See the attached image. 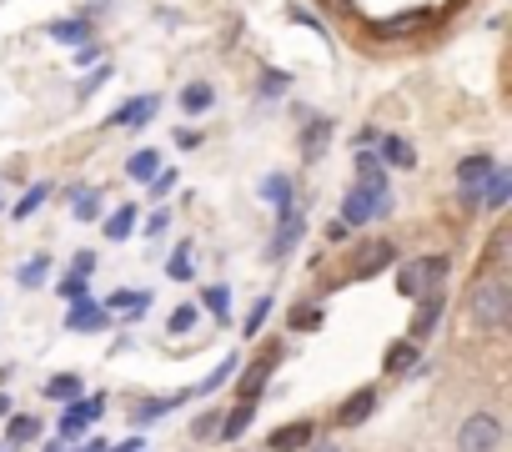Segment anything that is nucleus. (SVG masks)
<instances>
[{"label":"nucleus","instance_id":"obj_53","mask_svg":"<svg viewBox=\"0 0 512 452\" xmlns=\"http://www.w3.org/2000/svg\"><path fill=\"white\" fill-rule=\"evenodd\" d=\"M0 452H16V447H11V442H0Z\"/></svg>","mask_w":512,"mask_h":452},{"label":"nucleus","instance_id":"obj_26","mask_svg":"<svg viewBox=\"0 0 512 452\" xmlns=\"http://www.w3.org/2000/svg\"><path fill=\"white\" fill-rule=\"evenodd\" d=\"M81 387H86V382H81L76 372H56V377H51L41 392H46L51 402H81Z\"/></svg>","mask_w":512,"mask_h":452},{"label":"nucleus","instance_id":"obj_51","mask_svg":"<svg viewBox=\"0 0 512 452\" xmlns=\"http://www.w3.org/2000/svg\"><path fill=\"white\" fill-rule=\"evenodd\" d=\"M76 452H106V442H81Z\"/></svg>","mask_w":512,"mask_h":452},{"label":"nucleus","instance_id":"obj_50","mask_svg":"<svg viewBox=\"0 0 512 452\" xmlns=\"http://www.w3.org/2000/svg\"><path fill=\"white\" fill-rule=\"evenodd\" d=\"M106 452H146V447H141V437H131V442H111Z\"/></svg>","mask_w":512,"mask_h":452},{"label":"nucleus","instance_id":"obj_16","mask_svg":"<svg viewBox=\"0 0 512 452\" xmlns=\"http://www.w3.org/2000/svg\"><path fill=\"white\" fill-rule=\"evenodd\" d=\"M251 417H256V402H236V407L221 417V427H216V437H211V442H236V437L251 427Z\"/></svg>","mask_w":512,"mask_h":452},{"label":"nucleus","instance_id":"obj_52","mask_svg":"<svg viewBox=\"0 0 512 452\" xmlns=\"http://www.w3.org/2000/svg\"><path fill=\"white\" fill-rule=\"evenodd\" d=\"M6 412H11V397H6V392H0V417H6Z\"/></svg>","mask_w":512,"mask_h":452},{"label":"nucleus","instance_id":"obj_9","mask_svg":"<svg viewBox=\"0 0 512 452\" xmlns=\"http://www.w3.org/2000/svg\"><path fill=\"white\" fill-rule=\"evenodd\" d=\"M106 327H111V312L101 302L81 297V302L66 307V332H106Z\"/></svg>","mask_w":512,"mask_h":452},{"label":"nucleus","instance_id":"obj_6","mask_svg":"<svg viewBox=\"0 0 512 452\" xmlns=\"http://www.w3.org/2000/svg\"><path fill=\"white\" fill-rule=\"evenodd\" d=\"M392 262H397V247H392L387 237H372V242H362V247H357V257H352V277H357V282L382 277Z\"/></svg>","mask_w":512,"mask_h":452},{"label":"nucleus","instance_id":"obj_45","mask_svg":"<svg viewBox=\"0 0 512 452\" xmlns=\"http://www.w3.org/2000/svg\"><path fill=\"white\" fill-rule=\"evenodd\" d=\"M171 191H176V171H166V166H161V171L151 176V196H171Z\"/></svg>","mask_w":512,"mask_h":452},{"label":"nucleus","instance_id":"obj_40","mask_svg":"<svg viewBox=\"0 0 512 452\" xmlns=\"http://www.w3.org/2000/svg\"><path fill=\"white\" fill-rule=\"evenodd\" d=\"M507 242H512V237H507V226H497V232H492V242H487V257H482V267H497V262L507 257Z\"/></svg>","mask_w":512,"mask_h":452},{"label":"nucleus","instance_id":"obj_38","mask_svg":"<svg viewBox=\"0 0 512 452\" xmlns=\"http://www.w3.org/2000/svg\"><path fill=\"white\" fill-rule=\"evenodd\" d=\"M196 317H201V312H196V307L186 302V307H176V312L166 317V332H171V337H186V332L196 327Z\"/></svg>","mask_w":512,"mask_h":452},{"label":"nucleus","instance_id":"obj_34","mask_svg":"<svg viewBox=\"0 0 512 452\" xmlns=\"http://www.w3.org/2000/svg\"><path fill=\"white\" fill-rule=\"evenodd\" d=\"M191 257H196L191 242H181V247L171 252V262H166V277H171V282H186V277H191Z\"/></svg>","mask_w":512,"mask_h":452},{"label":"nucleus","instance_id":"obj_14","mask_svg":"<svg viewBox=\"0 0 512 452\" xmlns=\"http://www.w3.org/2000/svg\"><path fill=\"white\" fill-rule=\"evenodd\" d=\"M377 156H382V171L387 166H397V171H412L417 166V151L402 136H377Z\"/></svg>","mask_w":512,"mask_h":452},{"label":"nucleus","instance_id":"obj_44","mask_svg":"<svg viewBox=\"0 0 512 452\" xmlns=\"http://www.w3.org/2000/svg\"><path fill=\"white\" fill-rule=\"evenodd\" d=\"M287 86H292V76H282V71L272 76V71H267V76H262V86H256V91H262V96H282Z\"/></svg>","mask_w":512,"mask_h":452},{"label":"nucleus","instance_id":"obj_11","mask_svg":"<svg viewBox=\"0 0 512 452\" xmlns=\"http://www.w3.org/2000/svg\"><path fill=\"white\" fill-rule=\"evenodd\" d=\"M312 442H317V422H287V427H277V432L267 437L272 452H302V447H312Z\"/></svg>","mask_w":512,"mask_h":452},{"label":"nucleus","instance_id":"obj_28","mask_svg":"<svg viewBox=\"0 0 512 452\" xmlns=\"http://www.w3.org/2000/svg\"><path fill=\"white\" fill-rule=\"evenodd\" d=\"M46 36L61 41V46H76V51H81V46L91 41V26H86V21H56V26H46Z\"/></svg>","mask_w":512,"mask_h":452},{"label":"nucleus","instance_id":"obj_2","mask_svg":"<svg viewBox=\"0 0 512 452\" xmlns=\"http://www.w3.org/2000/svg\"><path fill=\"white\" fill-rule=\"evenodd\" d=\"M357 191H367L372 196V216H387L392 211V176L382 171V161L372 156V151H357Z\"/></svg>","mask_w":512,"mask_h":452},{"label":"nucleus","instance_id":"obj_43","mask_svg":"<svg viewBox=\"0 0 512 452\" xmlns=\"http://www.w3.org/2000/svg\"><path fill=\"white\" fill-rule=\"evenodd\" d=\"M61 297H66V302H81V297H86V277L66 272V277H61Z\"/></svg>","mask_w":512,"mask_h":452},{"label":"nucleus","instance_id":"obj_23","mask_svg":"<svg viewBox=\"0 0 512 452\" xmlns=\"http://www.w3.org/2000/svg\"><path fill=\"white\" fill-rule=\"evenodd\" d=\"M201 307H206L221 327H231V287H226V282H211V287L201 292Z\"/></svg>","mask_w":512,"mask_h":452},{"label":"nucleus","instance_id":"obj_18","mask_svg":"<svg viewBox=\"0 0 512 452\" xmlns=\"http://www.w3.org/2000/svg\"><path fill=\"white\" fill-rule=\"evenodd\" d=\"M101 307H106V312H116V317H126V322H136V317L151 307V292H111Z\"/></svg>","mask_w":512,"mask_h":452},{"label":"nucleus","instance_id":"obj_47","mask_svg":"<svg viewBox=\"0 0 512 452\" xmlns=\"http://www.w3.org/2000/svg\"><path fill=\"white\" fill-rule=\"evenodd\" d=\"M96 56H101V46H96V41H86V46L71 56V66H76V71H81V66H96Z\"/></svg>","mask_w":512,"mask_h":452},{"label":"nucleus","instance_id":"obj_35","mask_svg":"<svg viewBox=\"0 0 512 452\" xmlns=\"http://www.w3.org/2000/svg\"><path fill=\"white\" fill-rule=\"evenodd\" d=\"M36 437H41V422H36V417H26V412H21V417H11V437H6L11 447H21V442H36Z\"/></svg>","mask_w":512,"mask_h":452},{"label":"nucleus","instance_id":"obj_39","mask_svg":"<svg viewBox=\"0 0 512 452\" xmlns=\"http://www.w3.org/2000/svg\"><path fill=\"white\" fill-rule=\"evenodd\" d=\"M267 317H272V297H256L251 302V312H246V337H256L267 327Z\"/></svg>","mask_w":512,"mask_h":452},{"label":"nucleus","instance_id":"obj_20","mask_svg":"<svg viewBox=\"0 0 512 452\" xmlns=\"http://www.w3.org/2000/svg\"><path fill=\"white\" fill-rule=\"evenodd\" d=\"M367 216H372V196L352 186V191L342 196V216H337V221H342V226H347V232H352V226H362Z\"/></svg>","mask_w":512,"mask_h":452},{"label":"nucleus","instance_id":"obj_17","mask_svg":"<svg viewBox=\"0 0 512 452\" xmlns=\"http://www.w3.org/2000/svg\"><path fill=\"white\" fill-rule=\"evenodd\" d=\"M507 196H512V171H507V166H492V176L482 181V206L502 211V206H507Z\"/></svg>","mask_w":512,"mask_h":452},{"label":"nucleus","instance_id":"obj_30","mask_svg":"<svg viewBox=\"0 0 512 452\" xmlns=\"http://www.w3.org/2000/svg\"><path fill=\"white\" fill-rule=\"evenodd\" d=\"M417 267H422V287H427V292H442V282H447V272H452V257H422Z\"/></svg>","mask_w":512,"mask_h":452},{"label":"nucleus","instance_id":"obj_4","mask_svg":"<svg viewBox=\"0 0 512 452\" xmlns=\"http://www.w3.org/2000/svg\"><path fill=\"white\" fill-rule=\"evenodd\" d=\"M101 412H106V397L66 402V412H61V422H56V442H61V447H66V442H81V437H86V427H91Z\"/></svg>","mask_w":512,"mask_h":452},{"label":"nucleus","instance_id":"obj_10","mask_svg":"<svg viewBox=\"0 0 512 452\" xmlns=\"http://www.w3.org/2000/svg\"><path fill=\"white\" fill-rule=\"evenodd\" d=\"M156 111H161V96H131L126 106H116L106 116V126H146Z\"/></svg>","mask_w":512,"mask_h":452},{"label":"nucleus","instance_id":"obj_33","mask_svg":"<svg viewBox=\"0 0 512 452\" xmlns=\"http://www.w3.org/2000/svg\"><path fill=\"white\" fill-rule=\"evenodd\" d=\"M71 216H76V221H96V216H101V191H96V186H91V191H76Z\"/></svg>","mask_w":512,"mask_h":452},{"label":"nucleus","instance_id":"obj_19","mask_svg":"<svg viewBox=\"0 0 512 452\" xmlns=\"http://www.w3.org/2000/svg\"><path fill=\"white\" fill-rule=\"evenodd\" d=\"M236 367H241V362H236V352H231V357H221V362H216V367H211V372H206L201 382H191V387H186L181 397H211V392H216V387H221V382H226V377H231Z\"/></svg>","mask_w":512,"mask_h":452},{"label":"nucleus","instance_id":"obj_12","mask_svg":"<svg viewBox=\"0 0 512 452\" xmlns=\"http://www.w3.org/2000/svg\"><path fill=\"white\" fill-rule=\"evenodd\" d=\"M442 307H447V297H442V292H427V297L417 302V312H412V342H422V337H432V332H437Z\"/></svg>","mask_w":512,"mask_h":452},{"label":"nucleus","instance_id":"obj_42","mask_svg":"<svg viewBox=\"0 0 512 452\" xmlns=\"http://www.w3.org/2000/svg\"><path fill=\"white\" fill-rule=\"evenodd\" d=\"M106 81H111V66H101V71H96V76H86V81H81V91H76V96H81V101H91V96H96V91H101V86H106Z\"/></svg>","mask_w":512,"mask_h":452},{"label":"nucleus","instance_id":"obj_32","mask_svg":"<svg viewBox=\"0 0 512 452\" xmlns=\"http://www.w3.org/2000/svg\"><path fill=\"white\" fill-rule=\"evenodd\" d=\"M161 171V156L156 151H136L131 161H126V176H136V181H151Z\"/></svg>","mask_w":512,"mask_h":452},{"label":"nucleus","instance_id":"obj_13","mask_svg":"<svg viewBox=\"0 0 512 452\" xmlns=\"http://www.w3.org/2000/svg\"><path fill=\"white\" fill-rule=\"evenodd\" d=\"M256 196H262V201H267L272 211H287V206H297V201H292L297 191H292V176H287V171H272V176H262V186H256Z\"/></svg>","mask_w":512,"mask_h":452},{"label":"nucleus","instance_id":"obj_49","mask_svg":"<svg viewBox=\"0 0 512 452\" xmlns=\"http://www.w3.org/2000/svg\"><path fill=\"white\" fill-rule=\"evenodd\" d=\"M176 146H181V151H196V146H201V131H176Z\"/></svg>","mask_w":512,"mask_h":452},{"label":"nucleus","instance_id":"obj_29","mask_svg":"<svg viewBox=\"0 0 512 452\" xmlns=\"http://www.w3.org/2000/svg\"><path fill=\"white\" fill-rule=\"evenodd\" d=\"M16 282H21L26 292L46 287V282H51V257H31V262H21V267H16Z\"/></svg>","mask_w":512,"mask_h":452},{"label":"nucleus","instance_id":"obj_5","mask_svg":"<svg viewBox=\"0 0 512 452\" xmlns=\"http://www.w3.org/2000/svg\"><path fill=\"white\" fill-rule=\"evenodd\" d=\"M492 176V151H472L457 161V186H462V206H482V181Z\"/></svg>","mask_w":512,"mask_h":452},{"label":"nucleus","instance_id":"obj_3","mask_svg":"<svg viewBox=\"0 0 512 452\" xmlns=\"http://www.w3.org/2000/svg\"><path fill=\"white\" fill-rule=\"evenodd\" d=\"M497 442H502V417H492V412L462 417V427H457V452H497Z\"/></svg>","mask_w":512,"mask_h":452},{"label":"nucleus","instance_id":"obj_7","mask_svg":"<svg viewBox=\"0 0 512 452\" xmlns=\"http://www.w3.org/2000/svg\"><path fill=\"white\" fill-rule=\"evenodd\" d=\"M302 232H307V216L297 211V206H287V211H277V237H272V247H267V257L277 262V257H287L297 242H302Z\"/></svg>","mask_w":512,"mask_h":452},{"label":"nucleus","instance_id":"obj_22","mask_svg":"<svg viewBox=\"0 0 512 452\" xmlns=\"http://www.w3.org/2000/svg\"><path fill=\"white\" fill-rule=\"evenodd\" d=\"M327 141H332V121H327V116L307 121V131H302V156H307V161H317V156L327 151Z\"/></svg>","mask_w":512,"mask_h":452},{"label":"nucleus","instance_id":"obj_27","mask_svg":"<svg viewBox=\"0 0 512 452\" xmlns=\"http://www.w3.org/2000/svg\"><path fill=\"white\" fill-rule=\"evenodd\" d=\"M101 232L111 237V242H126L131 232H136V206L126 201V206H116L111 216H106V226H101Z\"/></svg>","mask_w":512,"mask_h":452},{"label":"nucleus","instance_id":"obj_25","mask_svg":"<svg viewBox=\"0 0 512 452\" xmlns=\"http://www.w3.org/2000/svg\"><path fill=\"white\" fill-rule=\"evenodd\" d=\"M186 397H146V402H136L131 407V427H146V422H156V417H166L171 407H181Z\"/></svg>","mask_w":512,"mask_h":452},{"label":"nucleus","instance_id":"obj_24","mask_svg":"<svg viewBox=\"0 0 512 452\" xmlns=\"http://www.w3.org/2000/svg\"><path fill=\"white\" fill-rule=\"evenodd\" d=\"M382 362H387V372H412V367L422 362V347H417L412 337H402V342H392V347H387V357H382Z\"/></svg>","mask_w":512,"mask_h":452},{"label":"nucleus","instance_id":"obj_48","mask_svg":"<svg viewBox=\"0 0 512 452\" xmlns=\"http://www.w3.org/2000/svg\"><path fill=\"white\" fill-rule=\"evenodd\" d=\"M71 272L91 282V272H96V252H76V262H71Z\"/></svg>","mask_w":512,"mask_h":452},{"label":"nucleus","instance_id":"obj_8","mask_svg":"<svg viewBox=\"0 0 512 452\" xmlns=\"http://www.w3.org/2000/svg\"><path fill=\"white\" fill-rule=\"evenodd\" d=\"M277 362H282V347L272 342V352H262V357H256V362L241 372V402H256V397H262V387H267V377L277 372Z\"/></svg>","mask_w":512,"mask_h":452},{"label":"nucleus","instance_id":"obj_1","mask_svg":"<svg viewBox=\"0 0 512 452\" xmlns=\"http://www.w3.org/2000/svg\"><path fill=\"white\" fill-rule=\"evenodd\" d=\"M467 312H472V327H482V332H502L507 317H512V292H507V282H497V277L477 282Z\"/></svg>","mask_w":512,"mask_h":452},{"label":"nucleus","instance_id":"obj_54","mask_svg":"<svg viewBox=\"0 0 512 452\" xmlns=\"http://www.w3.org/2000/svg\"><path fill=\"white\" fill-rule=\"evenodd\" d=\"M317 452H337V447H317Z\"/></svg>","mask_w":512,"mask_h":452},{"label":"nucleus","instance_id":"obj_31","mask_svg":"<svg viewBox=\"0 0 512 452\" xmlns=\"http://www.w3.org/2000/svg\"><path fill=\"white\" fill-rule=\"evenodd\" d=\"M46 201H51V186H31V191H26V196L11 206V216H16V221H26V216H36Z\"/></svg>","mask_w":512,"mask_h":452},{"label":"nucleus","instance_id":"obj_15","mask_svg":"<svg viewBox=\"0 0 512 452\" xmlns=\"http://www.w3.org/2000/svg\"><path fill=\"white\" fill-rule=\"evenodd\" d=\"M372 412H377V387H362L357 397H347V402H342L337 422H342V427H362Z\"/></svg>","mask_w":512,"mask_h":452},{"label":"nucleus","instance_id":"obj_36","mask_svg":"<svg viewBox=\"0 0 512 452\" xmlns=\"http://www.w3.org/2000/svg\"><path fill=\"white\" fill-rule=\"evenodd\" d=\"M397 292H402V297H427V287H422V267H417V262L397 272Z\"/></svg>","mask_w":512,"mask_h":452},{"label":"nucleus","instance_id":"obj_41","mask_svg":"<svg viewBox=\"0 0 512 452\" xmlns=\"http://www.w3.org/2000/svg\"><path fill=\"white\" fill-rule=\"evenodd\" d=\"M216 427H221V412H201V417L191 422V437H196V442H211Z\"/></svg>","mask_w":512,"mask_h":452},{"label":"nucleus","instance_id":"obj_37","mask_svg":"<svg viewBox=\"0 0 512 452\" xmlns=\"http://www.w3.org/2000/svg\"><path fill=\"white\" fill-rule=\"evenodd\" d=\"M317 327H322V307L317 302H302L292 312V332H317Z\"/></svg>","mask_w":512,"mask_h":452},{"label":"nucleus","instance_id":"obj_55","mask_svg":"<svg viewBox=\"0 0 512 452\" xmlns=\"http://www.w3.org/2000/svg\"><path fill=\"white\" fill-rule=\"evenodd\" d=\"M0 206H6V201H0Z\"/></svg>","mask_w":512,"mask_h":452},{"label":"nucleus","instance_id":"obj_46","mask_svg":"<svg viewBox=\"0 0 512 452\" xmlns=\"http://www.w3.org/2000/svg\"><path fill=\"white\" fill-rule=\"evenodd\" d=\"M166 226H171V216H166V211H151V221L141 226V232H146V242H156V237L166 232Z\"/></svg>","mask_w":512,"mask_h":452},{"label":"nucleus","instance_id":"obj_21","mask_svg":"<svg viewBox=\"0 0 512 452\" xmlns=\"http://www.w3.org/2000/svg\"><path fill=\"white\" fill-rule=\"evenodd\" d=\"M211 101H216L211 81H186V86H181V111H186V116H201V111H211Z\"/></svg>","mask_w":512,"mask_h":452}]
</instances>
